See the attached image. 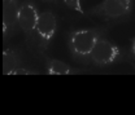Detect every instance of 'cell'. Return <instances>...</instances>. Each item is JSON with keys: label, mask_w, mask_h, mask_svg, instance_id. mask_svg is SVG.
I'll return each instance as SVG.
<instances>
[{"label": "cell", "mask_w": 135, "mask_h": 115, "mask_svg": "<svg viewBox=\"0 0 135 115\" xmlns=\"http://www.w3.org/2000/svg\"><path fill=\"white\" fill-rule=\"evenodd\" d=\"M113 26L107 23L103 26L74 29L66 35V47L70 57L82 66H90V54L96 41L107 35Z\"/></svg>", "instance_id": "obj_1"}, {"label": "cell", "mask_w": 135, "mask_h": 115, "mask_svg": "<svg viewBox=\"0 0 135 115\" xmlns=\"http://www.w3.org/2000/svg\"><path fill=\"white\" fill-rule=\"evenodd\" d=\"M135 0H101L90 9L84 11L83 16L98 18L112 26L129 21L134 13Z\"/></svg>", "instance_id": "obj_2"}, {"label": "cell", "mask_w": 135, "mask_h": 115, "mask_svg": "<svg viewBox=\"0 0 135 115\" xmlns=\"http://www.w3.org/2000/svg\"><path fill=\"white\" fill-rule=\"evenodd\" d=\"M123 62H127L134 67V62L129 52L107 38V35L101 36L96 41L90 54V65L95 66L96 69H107Z\"/></svg>", "instance_id": "obj_3"}, {"label": "cell", "mask_w": 135, "mask_h": 115, "mask_svg": "<svg viewBox=\"0 0 135 115\" xmlns=\"http://www.w3.org/2000/svg\"><path fill=\"white\" fill-rule=\"evenodd\" d=\"M39 7L34 0H22L18 11V29L23 34L26 50L35 56V29L39 18Z\"/></svg>", "instance_id": "obj_4"}, {"label": "cell", "mask_w": 135, "mask_h": 115, "mask_svg": "<svg viewBox=\"0 0 135 115\" xmlns=\"http://www.w3.org/2000/svg\"><path fill=\"white\" fill-rule=\"evenodd\" d=\"M57 16L52 11L39 13L35 29V56L43 57L48 53L57 33Z\"/></svg>", "instance_id": "obj_5"}, {"label": "cell", "mask_w": 135, "mask_h": 115, "mask_svg": "<svg viewBox=\"0 0 135 115\" xmlns=\"http://www.w3.org/2000/svg\"><path fill=\"white\" fill-rule=\"evenodd\" d=\"M22 0H4V25H3V33L4 39L8 40L20 33L18 29V11Z\"/></svg>", "instance_id": "obj_6"}, {"label": "cell", "mask_w": 135, "mask_h": 115, "mask_svg": "<svg viewBox=\"0 0 135 115\" xmlns=\"http://www.w3.org/2000/svg\"><path fill=\"white\" fill-rule=\"evenodd\" d=\"M42 58H44V74L47 75H83L91 72L87 69L71 66L65 61L50 57L47 54Z\"/></svg>", "instance_id": "obj_7"}, {"label": "cell", "mask_w": 135, "mask_h": 115, "mask_svg": "<svg viewBox=\"0 0 135 115\" xmlns=\"http://www.w3.org/2000/svg\"><path fill=\"white\" fill-rule=\"evenodd\" d=\"M25 64H26V56L21 47L15 45V47H9L4 49V53H3V74L4 75H11V72L15 69Z\"/></svg>", "instance_id": "obj_8"}, {"label": "cell", "mask_w": 135, "mask_h": 115, "mask_svg": "<svg viewBox=\"0 0 135 115\" xmlns=\"http://www.w3.org/2000/svg\"><path fill=\"white\" fill-rule=\"evenodd\" d=\"M40 74H42L40 70L35 69L34 66L27 65V64L17 67L11 72V75H40Z\"/></svg>", "instance_id": "obj_9"}, {"label": "cell", "mask_w": 135, "mask_h": 115, "mask_svg": "<svg viewBox=\"0 0 135 115\" xmlns=\"http://www.w3.org/2000/svg\"><path fill=\"white\" fill-rule=\"evenodd\" d=\"M62 3L70 11H73V12L83 16L84 11H83V8H82V0H62Z\"/></svg>", "instance_id": "obj_10"}, {"label": "cell", "mask_w": 135, "mask_h": 115, "mask_svg": "<svg viewBox=\"0 0 135 115\" xmlns=\"http://www.w3.org/2000/svg\"><path fill=\"white\" fill-rule=\"evenodd\" d=\"M129 54H130V57H131V60H133V62H134V69H135V36L131 39V44H130V48H129Z\"/></svg>", "instance_id": "obj_11"}, {"label": "cell", "mask_w": 135, "mask_h": 115, "mask_svg": "<svg viewBox=\"0 0 135 115\" xmlns=\"http://www.w3.org/2000/svg\"><path fill=\"white\" fill-rule=\"evenodd\" d=\"M38 1H43V3H51V4H55L56 7H59V3H60V0H38Z\"/></svg>", "instance_id": "obj_12"}]
</instances>
